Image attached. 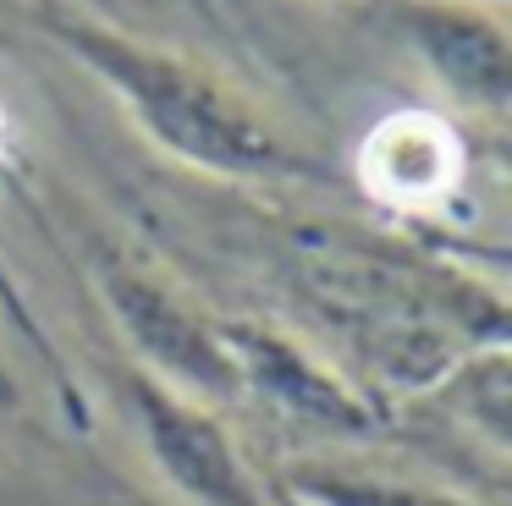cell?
<instances>
[{"label": "cell", "instance_id": "cell-8", "mask_svg": "<svg viewBox=\"0 0 512 506\" xmlns=\"http://www.w3.org/2000/svg\"><path fill=\"white\" fill-rule=\"evenodd\" d=\"M276 484L298 495L303 506H479L457 490H441V484L347 468V462H292V468H281Z\"/></svg>", "mask_w": 512, "mask_h": 506}, {"label": "cell", "instance_id": "cell-1", "mask_svg": "<svg viewBox=\"0 0 512 506\" xmlns=\"http://www.w3.org/2000/svg\"><path fill=\"white\" fill-rule=\"evenodd\" d=\"M23 11L83 66L94 72L122 110L138 121L155 149L210 176H243V182H331L303 143H292L248 94H237L221 72L166 44H149L116 22L94 17L78 0H23Z\"/></svg>", "mask_w": 512, "mask_h": 506}, {"label": "cell", "instance_id": "cell-10", "mask_svg": "<svg viewBox=\"0 0 512 506\" xmlns=\"http://www.w3.org/2000/svg\"><path fill=\"white\" fill-rule=\"evenodd\" d=\"M270 506H303V501H298V495H287L276 479H270Z\"/></svg>", "mask_w": 512, "mask_h": 506}, {"label": "cell", "instance_id": "cell-11", "mask_svg": "<svg viewBox=\"0 0 512 506\" xmlns=\"http://www.w3.org/2000/svg\"><path fill=\"white\" fill-rule=\"evenodd\" d=\"M6 143H12V127H6V105H0V160H6Z\"/></svg>", "mask_w": 512, "mask_h": 506}, {"label": "cell", "instance_id": "cell-5", "mask_svg": "<svg viewBox=\"0 0 512 506\" xmlns=\"http://www.w3.org/2000/svg\"><path fill=\"white\" fill-rule=\"evenodd\" d=\"M353 182L397 220H435L468 182V138L430 105H402L369 121L353 149Z\"/></svg>", "mask_w": 512, "mask_h": 506}, {"label": "cell", "instance_id": "cell-3", "mask_svg": "<svg viewBox=\"0 0 512 506\" xmlns=\"http://www.w3.org/2000/svg\"><path fill=\"white\" fill-rule=\"evenodd\" d=\"M100 286L127 347H133V363L144 374H155V380L177 385V391L199 396L210 407L243 402L221 319L199 314L166 275L144 270L127 253H100Z\"/></svg>", "mask_w": 512, "mask_h": 506}, {"label": "cell", "instance_id": "cell-2", "mask_svg": "<svg viewBox=\"0 0 512 506\" xmlns=\"http://www.w3.org/2000/svg\"><path fill=\"white\" fill-rule=\"evenodd\" d=\"M298 264L331 325L347 330V341L397 391H430L474 352L507 347L501 297L474 275L424 264L419 253L358 237H309Z\"/></svg>", "mask_w": 512, "mask_h": 506}, {"label": "cell", "instance_id": "cell-4", "mask_svg": "<svg viewBox=\"0 0 512 506\" xmlns=\"http://www.w3.org/2000/svg\"><path fill=\"white\" fill-rule=\"evenodd\" d=\"M122 402L155 473L188 506H270V479L254 473V462L243 457L237 435L210 402L155 380L138 363L122 369Z\"/></svg>", "mask_w": 512, "mask_h": 506}, {"label": "cell", "instance_id": "cell-9", "mask_svg": "<svg viewBox=\"0 0 512 506\" xmlns=\"http://www.w3.org/2000/svg\"><path fill=\"white\" fill-rule=\"evenodd\" d=\"M0 407H17V374L6 358H0Z\"/></svg>", "mask_w": 512, "mask_h": 506}, {"label": "cell", "instance_id": "cell-6", "mask_svg": "<svg viewBox=\"0 0 512 506\" xmlns=\"http://www.w3.org/2000/svg\"><path fill=\"white\" fill-rule=\"evenodd\" d=\"M386 22L452 105L501 121L512 105V33L474 0H391Z\"/></svg>", "mask_w": 512, "mask_h": 506}, {"label": "cell", "instance_id": "cell-7", "mask_svg": "<svg viewBox=\"0 0 512 506\" xmlns=\"http://www.w3.org/2000/svg\"><path fill=\"white\" fill-rule=\"evenodd\" d=\"M221 336L237 363V396H254L287 424H309L325 435H369L380 424V407L287 330L265 319H221Z\"/></svg>", "mask_w": 512, "mask_h": 506}]
</instances>
